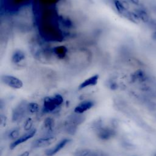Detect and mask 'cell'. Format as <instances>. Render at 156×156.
Wrapping results in <instances>:
<instances>
[{"instance_id":"cell-15","label":"cell","mask_w":156,"mask_h":156,"mask_svg":"<svg viewBox=\"0 0 156 156\" xmlns=\"http://www.w3.org/2000/svg\"><path fill=\"white\" fill-rule=\"evenodd\" d=\"M133 11L137 14L141 21L147 24L149 23L151 18L147 12L144 8L138 7L137 9H135Z\"/></svg>"},{"instance_id":"cell-19","label":"cell","mask_w":156,"mask_h":156,"mask_svg":"<svg viewBox=\"0 0 156 156\" xmlns=\"http://www.w3.org/2000/svg\"><path fill=\"white\" fill-rule=\"evenodd\" d=\"M19 134H20V130H19L18 129L16 128V129H13L12 130L10 131V132L9 133V136L10 139L15 140L18 138Z\"/></svg>"},{"instance_id":"cell-12","label":"cell","mask_w":156,"mask_h":156,"mask_svg":"<svg viewBox=\"0 0 156 156\" xmlns=\"http://www.w3.org/2000/svg\"><path fill=\"white\" fill-rule=\"evenodd\" d=\"M94 105V101L91 100H84L78 104L74 109V112L77 114H82L91 109Z\"/></svg>"},{"instance_id":"cell-27","label":"cell","mask_w":156,"mask_h":156,"mask_svg":"<svg viewBox=\"0 0 156 156\" xmlns=\"http://www.w3.org/2000/svg\"><path fill=\"white\" fill-rule=\"evenodd\" d=\"M154 156H156V152L155 153V154H154Z\"/></svg>"},{"instance_id":"cell-22","label":"cell","mask_w":156,"mask_h":156,"mask_svg":"<svg viewBox=\"0 0 156 156\" xmlns=\"http://www.w3.org/2000/svg\"><path fill=\"white\" fill-rule=\"evenodd\" d=\"M108 87H109V88L111 90H116L118 88V83L115 81L112 80L110 81L109 84H108Z\"/></svg>"},{"instance_id":"cell-16","label":"cell","mask_w":156,"mask_h":156,"mask_svg":"<svg viewBox=\"0 0 156 156\" xmlns=\"http://www.w3.org/2000/svg\"><path fill=\"white\" fill-rule=\"evenodd\" d=\"M54 127V120L51 117L46 118L43 122V127L48 132H51L52 131Z\"/></svg>"},{"instance_id":"cell-9","label":"cell","mask_w":156,"mask_h":156,"mask_svg":"<svg viewBox=\"0 0 156 156\" xmlns=\"http://www.w3.org/2000/svg\"><path fill=\"white\" fill-rule=\"evenodd\" d=\"M99 75L98 74H94L91 76L85 79L83 81H82L79 85V90H83L87 88L92 87L96 86L99 80Z\"/></svg>"},{"instance_id":"cell-7","label":"cell","mask_w":156,"mask_h":156,"mask_svg":"<svg viewBox=\"0 0 156 156\" xmlns=\"http://www.w3.org/2000/svg\"><path fill=\"white\" fill-rule=\"evenodd\" d=\"M149 80V76L144 70L138 69L133 72L130 76V80L131 83H144Z\"/></svg>"},{"instance_id":"cell-4","label":"cell","mask_w":156,"mask_h":156,"mask_svg":"<svg viewBox=\"0 0 156 156\" xmlns=\"http://www.w3.org/2000/svg\"><path fill=\"white\" fill-rule=\"evenodd\" d=\"M1 80L7 87L14 89L19 90L23 87L24 83L22 80L16 76L11 74H3L1 76Z\"/></svg>"},{"instance_id":"cell-21","label":"cell","mask_w":156,"mask_h":156,"mask_svg":"<svg viewBox=\"0 0 156 156\" xmlns=\"http://www.w3.org/2000/svg\"><path fill=\"white\" fill-rule=\"evenodd\" d=\"M149 28L153 30V32L156 31V19L151 18L150 21L147 23Z\"/></svg>"},{"instance_id":"cell-18","label":"cell","mask_w":156,"mask_h":156,"mask_svg":"<svg viewBox=\"0 0 156 156\" xmlns=\"http://www.w3.org/2000/svg\"><path fill=\"white\" fill-rule=\"evenodd\" d=\"M87 156H108V154L102 151L91 150Z\"/></svg>"},{"instance_id":"cell-20","label":"cell","mask_w":156,"mask_h":156,"mask_svg":"<svg viewBox=\"0 0 156 156\" xmlns=\"http://www.w3.org/2000/svg\"><path fill=\"white\" fill-rule=\"evenodd\" d=\"M32 124H33L32 119L30 118H27L26 120V121L24 122V130H26V131H29V130H32L31 128H32Z\"/></svg>"},{"instance_id":"cell-8","label":"cell","mask_w":156,"mask_h":156,"mask_svg":"<svg viewBox=\"0 0 156 156\" xmlns=\"http://www.w3.org/2000/svg\"><path fill=\"white\" fill-rule=\"evenodd\" d=\"M37 133L36 129H32V130L27 131L26 133L21 135V136L18 137L16 140H14L10 145V149L11 150L15 149L16 147H17L18 145L26 142L27 140L32 138Z\"/></svg>"},{"instance_id":"cell-1","label":"cell","mask_w":156,"mask_h":156,"mask_svg":"<svg viewBox=\"0 0 156 156\" xmlns=\"http://www.w3.org/2000/svg\"><path fill=\"white\" fill-rule=\"evenodd\" d=\"M63 101V96L58 93L45 97L43 99L42 112L43 113H49L55 111L62 105Z\"/></svg>"},{"instance_id":"cell-23","label":"cell","mask_w":156,"mask_h":156,"mask_svg":"<svg viewBox=\"0 0 156 156\" xmlns=\"http://www.w3.org/2000/svg\"><path fill=\"white\" fill-rule=\"evenodd\" d=\"M132 4L136 5V6H139L140 4V0H129Z\"/></svg>"},{"instance_id":"cell-26","label":"cell","mask_w":156,"mask_h":156,"mask_svg":"<svg viewBox=\"0 0 156 156\" xmlns=\"http://www.w3.org/2000/svg\"><path fill=\"white\" fill-rule=\"evenodd\" d=\"M155 12H156V6H155Z\"/></svg>"},{"instance_id":"cell-10","label":"cell","mask_w":156,"mask_h":156,"mask_svg":"<svg viewBox=\"0 0 156 156\" xmlns=\"http://www.w3.org/2000/svg\"><path fill=\"white\" fill-rule=\"evenodd\" d=\"M70 141L71 140L68 138L62 140L54 147L46 149L45 151V155L46 156H53L55 155L58 152H60L62 149H63Z\"/></svg>"},{"instance_id":"cell-5","label":"cell","mask_w":156,"mask_h":156,"mask_svg":"<svg viewBox=\"0 0 156 156\" xmlns=\"http://www.w3.org/2000/svg\"><path fill=\"white\" fill-rule=\"evenodd\" d=\"M29 113L27 110V103L22 102L16 106L13 111L12 115V119L13 122L21 121Z\"/></svg>"},{"instance_id":"cell-24","label":"cell","mask_w":156,"mask_h":156,"mask_svg":"<svg viewBox=\"0 0 156 156\" xmlns=\"http://www.w3.org/2000/svg\"><path fill=\"white\" fill-rule=\"evenodd\" d=\"M29 154H30L29 151H24V152H23L22 154H21L19 156H29Z\"/></svg>"},{"instance_id":"cell-2","label":"cell","mask_w":156,"mask_h":156,"mask_svg":"<svg viewBox=\"0 0 156 156\" xmlns=\"http://www.w3.org/2000/svg\"><path fill=\"white\" fill-rule=\"evenodd\" d=\"M93 129L96 136L101 140H108L116 135V130L112 127L103 125L101 121L96 122Z\"/></svg>"},{"instance_id":"cell-6","label":"cell","mask_w":156,"mask_h":156,"mask_svg":"<svg viewBox=\"0 0 156 156\" xmlns=\"http://www.w3.org/2000/svg\"><path fill=\"white\" fill-rule=\"evenodd\" d=\"M27 60V55L21 49H15L11 55L10 62L12 64L16 67L23 66Z\"/></svg>"},{"instance_id":"cell-28","label":"cell","mask_w":156,"mask_h":156,"mask_svg":"<svg viewBox=\"0 0 156 156\" xmlns=\"http://www.w3.org/2000/svg\"><path fill=\"white\" fill-rule=\"evenodd\" d=\"M133 156H138V155H133Z\"/></svg>"},{"instance_id":"cell-11","label":"cell","mask_w":156,"mask_h":156,"mask_svg":"<svg viewBox=\"0 0 156 156\" xmlns=\"http://www.w3.org/2000/svg\"><path fill=\"white\" fill-rule=\"evenodd\" d=\"M56 140V138L53 136H48L40 138L35 140L32 143V147L34 148H40L50 146Z\"/></svg>"},{"instance_id":"cell-17","label":"cell","mask_w":156,"mask_h":156,"mask_svg":"<svg viewBox=\"0 0 156 156\" xmlns=\"http://www.w3.org/2000/svg\"><path fill=\"white\" fill-rule=\"evenodd\" d=\"M27 110L29 113L34 114L38 112L39 105L37 102H30L27 103Z\"/></svg>"},{"instance_id":"cell-14","label":"cell","mask_w":156,"mask_h":156,"mask_svg":"<svg viewBox=\"0 0 156 156\" xmlns=\"http://www.w3.org/2000/svg\"><path fill=\"white\" fill-rule=\"evenodd\" d=\"M113 4L116 11L121 16L129 10V4L126 0H113Z\"/></svg>"},{"instance_id":"cell-3","label":"cell","mask_w":156,"mask_h":156,"mask_svg":"<svg viewBox=\"0 0 156 156\" xmlns=\"http://www.w3.org/2000/svg\"><path fill=\"white\" fill-rule=\"evenodd\" d=\"M84 120V116H82L80 114L76 113V115H71L68 116L65 122L66 131L69 134H74L77 130V127L82 123Z\"/></svg>"},{"instance_id":"cell-13","label":"cell","mask_w":156,"mask_h":156,"mask_svg":"<svg viewBox=\"0 0 156 156\" xmlns=\"http://www.w3.org/2000/svg\"><path fill=\"white\" fill-rule=\"evenodd\" d=\"M51 50L54 57L59 60L65 59L68 54V48L65 45L55 46Z\"/></svg>"},{"instance_id":"cell-25","label":"cell","mask_w":156,"mask_h":156,"mask_svg":"<svg viewBox=\"0 0 156 156\" xmlns=\"http://www.w3.org/2000/svg\"><path fill=\"white\" fill-rule=\"evenodd\" d=\"M151 38L153 40L156 41V31H154L151 34Z\"/></svg>"}]
</instances>
